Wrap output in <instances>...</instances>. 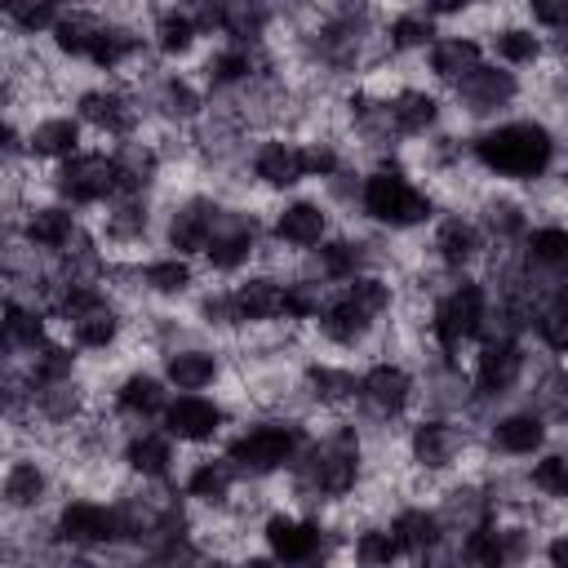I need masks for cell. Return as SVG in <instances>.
<instances>
[{"label": "cell", "instance_id": "6da1fadb", "mask_svg": "<svg viewBox=\"0 0 568 568\" xmlns=\"http://www.w3.org/2000/svg\"><path fill=\"white\" fill-rule=\"evenodd\" d=\"M564 133L546 115H501L493 124L470 129V164L488 182L537 186L559 169Z\"/></svg>", "mask_w": 568, "mask_h": 568}, {"label": "cell", "instance_id": "7a4b0ae2", "mask_svg": "<svg viewBox=\"0 0 568 568\" xmlns=\"http://www.w3.org/2000/svg\"><path fill=\"white\" fill-rule=\"evenodd\" d=\"M399 306V284L386 271H364L346 284L328 288L324 311L315 315L311 333L333 351H368L386 320Z\"/></svg>", "mask_w": 568, "mask_h": 568}, {"label": "cell", "instance_id": "3957f363", "mask_svg": "<svg viewBox=\"0 0 568 568\" xmlns=\"http://www.w3.org/2000/svg\"><path fill=\"white\" fill-rule=\"evenodd\" d=\"M439 217V200L408 164H368L359 191V222L386 235H413Z\"/></svg>", "mask_w": 568, "mask_h": 568}, {"label": "cell", "instance_id": "277c9868", "mask_svg": "<svg viewBox=\"0 0 568 568\" xmlns=\"http://www.w3.org/2000/svg\"><path fill=\"white\" fill-rule=\"evenodd\" d=\"M488 315H493L488 280L479 271L448 275L426 306V351L457 359L466 346H475L488 333Z\"/></svg>", "mask_w": 568, "mask_h": 568}, {"label": "cell", "instance_id": "5b68a950", "mask_svg": "<svg viewBox=\"0 0 568 568\" xmlns=\"http://www.w3.org/2000/svg\"><path fill=\"white\" fill-rule=\"evenodd\" d=\"M306 439H311L306 417H297V413H257L253 422H240L222 439V453L240 466L244 479L271 484V479L288 475V466L297 462Z\"/></svg>", "mask_w": 568, "mask_h": 568}, {"label": "cell", "instance_id": "8992f818", "mask_svg": "<svg viewBox=\"0 0 568 568\" xmlns=\"http://www.w3.org/2000/svg\"><path fill=\"white\" fill-rule=\"evenodd\" d=\"M422 399V368H413L399 355H373L359 368V399L351 417L368 430H395Z\"/></svg>", "mask_w": 568, "mask_h": 568}, {"label": "cell", "instance_id": "52a82bcc", "mask_svg": "<svg viewBox=\"0 0 568 568\" xmlns=\"http://www.w3.org/2000/svg\"><path fill=\"white\" fill-rule=\"evenodd\" d=\"M266 555L275 564H311V559H328L333 546L346 537L342 528H333L328 515H315V510H288V506H271L262 515V528H257Z\"/></svg>", "mask_w": 568, "mask_h": 568}, {"label": "cell", "instance_id": "ba28073f", "mask_svg": "<svg viewBox=\"0 0 568 568\" xmlns=\"http://www.w3.org/2000/svg\"><path fill=\"white\" fill-rule=\"evenodd\" d=\"M226 204L231 200H222L213 186H186L169 195V204L160 209V244L182 257H204Z\"/></svg>", "mask_w": 568, "mask_h": 568}, {"label": "cell", "instance_id": "9c48e42d", "mask_svg": "<svg viewBox=\"0 0 568 568\" xmlns=\"http://www.w3.org/2000/svg\"><path fill=\"white\" fill-rule=\"evenodd\" d=\"M524 80H519V71H510V67H501V62H479L462 84H453L448 93H453V111L462 115V124H470V129H479V124H493V120H501L519 98H524Z\"/></svg>", "mask_w": 568, "mask_h": 568}, {"label": "cell", "instance_id": "30bf717a", "mask_svg": "<svg viewBox=\"0 0 568 568\" xmlns=\"http://www.w3.org/2000/svg\"><path fill=\"white\" fill-rule=\"evenodd\" d=\"M262 244H266V217L248 204H226V213H222V222H217L200 262L213 275H244L257 262Z\"/></svg>", "mask_w": 568, "mask_h": 568}, {"label": "cell", "instance_id": "8fae6325", "mask_svg": "<svg viewBox=\"0 0 568 568\" xmlns=\"http://www.w3.org/2000/svg\"><path fill=\"white\" fill-rule=\"evenodd\" d=\"M53 532L71 555H98V550H115L120 546V524H115V506L98 501V497H62L53 506Z\"/></svg>", "mask_w": 568, "mask_h": 568}, {"label": "cell", "instance_id": "7c38bea8", "mask_svg": "<svg viewBox=\"0 0 568 568\" xmlns=\"http://www.w3.org/2000/svg\"><path fill=\"white\" fill-rule=\"evenodd\" d=\"M49 195L71 204V209H102L106 200H115V164L111 151H75L67 160L53 164L49 173Z\"/></svg>", "mask_w": 568, "mask_h": 568}, {"label": "cell", "instance_id": "4fadbf2b", "mask_svg": "<svg viewBox=\"0 0 568 568\" xmlns=\"http://www.w3.org/2000/svg\"><path fill=\"white\" fill-rule=\"evenodd\" d=\"M488 235L479 226V217L470 209H444L435 222H430V235H426V257L448 271V275H462V271H479L484 257H488Z\"/></svg>", "mask_w": 568, "mask_h": 568}, {"label": "cell", "instance_id": "5bb4252c", "mask_svg": "<svg viewBox=\"0 0 568 568\" xmlns=\"http://www.w3.org/2000/svg\"><path fill=\"white\" fill-rule=\"evenodd\" d=\"M550 422L541 408L532 404H510V408H493L479 426V439H484V453L488 457H506V462H524L532 453H541L550 444Z\"/></svg>", "mask_w": 568, "mask_h": 568}, {"label": "cell", "instance_id": "9a60e30c", "mask_svg": "<svg viewBox=\"0 0 568 568\" xmlns=\"http://www.w3.org/2000/svg\"><path fill=\"white\" fill-rule=\"evenodd\" d=\"M75 115L84 120V129H93L102 138H133L151 124L142 98L129 84H84V89H75Z\"/></svg>", "mask_w": 568, "mask_h": 568}, {"label": "cell", "instance_id": "2e32d148", "mask_svg": "<svg viewBox=\"0 0 568 568\" xmlns=\"http://www.w3.org/2000/svg\"><path fill=\"white\" fill-rule=\"evenodd\" d=\"M333 235V204L324 195H288L266 213V240L284 253H311Z\"/></svg>", "mask_w": 568, "mask_h": 568}, {"label": "cell", "instance_id": "e0dca14e", "mask_svg": "<svg viewBox=\"0 0 568 568\" xmlns=\"http://www.w3.org/2000/svg\"><path fill=\"white\" fill-rule=\"evenodd\" d=\"M160 426L186 444V448H209L217 439H226L231 426V404L222 395H204V390H178L169 399V408L160 413Z\"/></svg>", "mask_w": 568, "mask_h": 568}, {"label": "cell", "instance_id": "ac0fdd59", "mask_svg": "<svg viewBox=\"0 0 568 568\" xmlns=\"http://www.w3.org/2000/svg\"><path fill=\"white\" fill-rule=\"evenodd\" d=\"M9 231H18V240L31 253L58 257V253H67L80 240L84 222H80V209L62 204V200H31L18 217H9Z\"/></svg>", "mask_w": 568, "mask_h": 568}, {"label": "cell", "instance_id": "d6986e66", "mask_svg": "<svg viewBox=\"0 0 568 568\" xmlns=\"http://www.w3.org/2000/svg\"><path fill=\"white\" fill-rule=\"evenodd\" d=\"M209 89L200 84V75H186V71H160L151 80V89L142 93V106H146V120L151 124H178V129H195L209 111Z\"/></svg>", "mask_w": 568, "mask_h": 568}, {"label": "cell", "instance_id": "ffe728a7", "mask_svg": "<svg viewBox=\"0 0 568 568\" xmlns=\"http://www.w3.org/2000/svg\"><path fill=\"white\" fill-rule=\"evenodd\" d=\"M248 173L257 182V191H271V195H288L297 191L306 178V155H302V142L293 133H266L253 142L248 151Z\"/></svg>", "mask_w": 568, "mask_h": 568}, {"label": "cell", "instance_id": "44dd1931", "mask_svg": "<svg viewBox=\"0 0 568 568\" xmlns=\"http://www.w3.org/2000/svg\"><path fill=\"white\" fill-rule=\"evenodd\" d=\"M470 213L479 217V226H484L493 248H515L532 226V200L519 186H506V182L484 186L479 200L470 204Z\"/></svg>", "mask_w": 568, "mask_h": 568}, {"label": "cell", "instance_id": "7402d4cb", "mask_svg": "<svg viewBox=\"0 0 568 568\" xmlns=\"http://www.w3.org/2000/svg\"><path fill=\"white\" fill-rule=\"evenodd\" d=\"M173 386L164 382V373L155 368H142V364H129L120 377H111V413L124 422V426H146V422H160V413L169 408V395Z\"/></svg>", "mask_w": 568, "mask_h": 568}, {"label": "cell", "instance_id": "603a6c76", "mask_svg": "<svg viewBox=\"0 0 568 568\" xmlns=\"http://www.w3.org/2000/svg\"><path fill=\"white\" fill-rule=\"evenodd\" d=\"M120 466L133 479H155V484H173L178 470V439L164 426H124L120 439Z\"/></svg>", "mask_w": 568, "mask_h": 568}, {"label": "cell", "instance_id": "cb8c5ba5", "mask_svg": "<svg viewBox=\"0 0 568 568\" xmlns=\"http://www.w3.org/2000/svg\"><path fill=\"white\" fill-rule=\"evenodd\" d=\"M53 484H58V475L49 470V462H44L36 448H27V453H9L4 484H0L4 515H40V510H49Z\"/></svg>", "mask_w": 568, "mask_h": 568}, {"label": "cell", "instance_id": "d4e9b609", "mask_svg": "<svg viewBox=\"0 0 568 568\" xmlns=\"http://www.w3.org/2000/svg\"><path fill=\"white\" fill-rule=\"evenodd\" d=\"M444 111H448L444 98L435 89H426V84H395L386 93V124H390L399 146L430 138L444 124Z\"/></svg>", "mask_w": 568, "mask_h": 568}, {"label": "cell", "instance_id": "484cf974", "mask_svg": "<svg viewBox=\"0 0 568 568\" xmlns=\"http://www.w3.org/2000/svg\"><path fill=\"white\" fill-rule=\"evenodd\" d=\"M98 235L106 248H138L151 235H160V204L155 195H115L102 204Z\"/></svg>", "mask_w": 568, "mask_h": 568}, {"label": "cell", "instance_id": "4316f807", "mask_svg": "<svg viewBox=\"0 0 568 568\" xmlns=\"http://www.w3.org/2000/svg\"><path fill=\"white\" fill-rule=\"evenodd\" d=\"M160 373L173 390H213L226 377V355L204 337H191L160 351Z\"/></svg>", "mask_w": 568, "mask_h": 568}, {"label": "cell", "instance_id": "83f0119b", "mask_svg": "<svg viewBox=\"0 0 568 568\" xmlns=\"http://www.w3.org/2000/svg\"><path fill=\"white\" fill-rule=\"evenodd\" d=\"M297 377H302V390H306L311 413L342 417L359 399V373L351 364H337V359H302Z\"/></svg>", "mask_w": 568, "mask_h": 568}, {"label": "cell", "instance_id": "f1b7e54d", "mask_svg": "<svg viewBox=\"0 0 568 568\" xmlns=\"http://www.w3.org/2000/svg\"><path fill=\"white\" fill-rule=\"evenodd\" d=\"M386 524H390V532L399 537L404 559H435V555H444L448 541H453V532H448V524H444V515H439L435 501H399V506L386 515Z\"/></svg>", "mask_w": 568, "mask_h": 568}, {"label": "cell", "instance_id": "f546056e", "mask_svg": "<svg viewBox=\"0 0 568 568\" xmlns=\"http://www.w3.org/2000/svg\"><path fill=\"white\" fill-rule=\"evenodd\" d=\"M519 257L528 280L537 284V293H546L550 280L568 275V222L550 217V222H532L528 235L519 240Z\"/></svg>", "mask_w": 568, "mask_h": 568}, {"label": "cell", "instance_id": "4dcf8cb0", "mask_svg": "<svg viewBox=\"0 0 568 568\" xmlns=\"http://www.w3.org/2000/svg\"><path fill=\"white\" fill-rule=\"evenodd\" d=\"M240 484H244V475L226 453H204L182 475V493L195 501V510H222L240 493Z\"/></svg>", "mask_w": 568, "mask_h": 568}, {"label": "cell", "instance_id": "1f68e13d", "mask_svg": "<svg viewBox=\"0 0 568 568\" xmlns=\"http://www.w3.org/2000/svg\"><path fill=\"white\" fill-rule=\"evenodd\" d=\"M49 306L27 297V293H4V320H0V337H4V359H27L44 337H49Z\"/></svg>", "mask_w": 568, "mask_h": 568}, {"label": "cell", "instance_id": "d6a6232c", "mask_svg": "<svg viewBox=\"0 0 568 568\" xmlns=\"http://www.w3.org/2000/svg\"><path fill=\"white\" fill-rule=\"evenodd\" d=\"M129 324H133V311L120 302V297H106L102 306L84 311L80 320H71L62 333L84 351V355H111L120 351V342L129 337Z\"/></svg>", "mask_w": 568, "mask_h": 568}, {"label": "cell", "instance_id": "836d02e7", "mask_svg": "<svg viewBox=\"0 0 568 568\" xmlns=\"http://www.w3.org/2000/svg\"><path fill=\"white\" fill-rule=\"evenodd\" d=\"M484 36H488L484 44H488L493 62H501L510 71H537L546 62V53H550L546 36H537V27L528 18H506V22L497 18Z\"/></svg>", "mask_w": 568, "mask_h": 568}, {"label": "cell", "instance_id": "e575fe53", "mask_svg": "<svg viewBox=\"0 0 568 568\" xmlns=\"http://www.w3.org/2000/svg\"><path fill=\"white\" fill-rule=\"evenodd\" d=\"M235 311L244 328H271L284 324V275L275 271H244L235 284Z\"/></svg>", "mask_w": 568, "mask_h": 568}, {"label": "cell", "instance_id": "d590c367", "mask_svg": "<svg viewBox=\"0 0 568 568\" xmlns=\"http://www.w3.org/2000/svg\"><path fill=\"white\" fill-rule=\"evenodd\" d=\"M426 58V75L435 80V84H444V89H453V84H462L484 58H488V44L479 40V36H470V31H439V40L422 53Z\"/></svg>", "mask_w": 568, "mask_h": 568}, {"label": "cell", "instance_id": "8d00e7d4", "mask_svg": "<svg viewBox=\"0 0 568 568\" xmlns=\"http://www.w3.org/2000/svg\"><path fill=\"white\" fill-rule=\"evenodd\" d=\"M146 36H151V53H155L160 62H182V58H191V53L200 49V40H204L195 13L182 9V4H160V9L151 13V22H146Z\"/></svg>", "mask_w": 568, "mask_h": 568}, {"label": "cell", "instance_id": "74e56055", "mask_svg": "<svg viewBox=\"0 0 568 568\" xmlns=\"http://www.w3.org/2000/svg\"><path fill=\"white\" fill-rule=\"evenodd\" d=\"M84 142V120L71 111H49V115H36L27 124V155L36 164H58L67 155H75Z\"/></svg>", "mask_w": 568, "mask_h": 568}, {"label": "cell", "instance_id": "f35d334b", "mask_svg": "<svg viewBox=\"0 0 568 568\" xmlns=\"http://www.w3.org/2000/svg\"><path fill=\"white\" fill-rule=\"evenodd\" d=\"M138 280H142V293L151 302H186L195 297V257H182V253H155L146 262H138Z\"/></svg>", "mask_w": 568, "mask_h": 568}, {"label": "cell", "instance_id": "ab89813d", "mask_svg": "<svg viewBox=\"0 0 568 568\" xmlns=\"http://www.w3.org/2000/svg\"><path fill=\"white\" fill-rule=\"evenodd\" d=\"M151 49V36L138 27V22H120L111 18L106 31L98 36L93 53H89V67L102 71V75H124L133 67H142V53Z\"/></svg>", "mask_w": 568, "mask_h": 568}, {"label": "cell", "instance_id": "60d3db41", "mask_svg": "<svg viewBox=\"0 0 568 568\" xmlns=\"http://www.w3.org/2000/svg\"><path fill=\"white\" fill-rule=\"evenodd\" d=\"M106 22H111V18H106L102 9H89V4L62 9L58 27L49 31V49H53L62 62H89V53H93L98 36L106 31Z\"/></svg>", "mask_w": 568, "mask_h": 568}, {"label": "cell", "instance_id": "b9f144b4", "mask_svg": "<svg viewBox=\"0 0 568 568\" xmlns=\"http://www.w3.org/2000/svg\"><path fill=\"white\" fill-rule=\"evenodd\" d=\"M217 18H222V40L231 44H266L271 27L280 22L275 0H217Z\"/></svg>", "mask_w": 568, "mask_h": 568}, {"label": "cell", "instance_id": "7bdbcfd3", "mask_svg": "<svg viewBox=\"0 0 568 568\" xmlns=\"http://www.w3.org/2000/svg\"><path fill=\"white\" fill-rule=\"evenodd\" d=\"M435 40H439V22H435L426 9H417V4H408V9H399V13H390V18L382 22V44H386V58L426 53Z\"/></svg>", "mask_w": 568, "mask_h": 568}, {"label": "cell", "instance_id": "ee69618b", "mask_svg": "<svg viewBox=\"0 0 568 568\" xmlns=\"http://www.w3.org/2000/svg\"><path fill=\"white\" fill-rule=\"evenodd\" d=\"M22 373L31 377V386H44V382H62V377H75L80 373V346L71 337H44L27 359H18Z\"/></svg>", "mask_w": 568, "mask_h": 568}, {"label": "cell", "instance_id": "f6af8a7d", "mask_svg": "<svg viewBox=\"0 0 568 568\" xmlns=\"http://www.w3.org/2000/svg\"><path fill=\"white\" fill-rule=\"evenodd\" d=\"M191 320L209 333V337H240L244 333V324H240V311H235V293L231 288H195V297H191Z\"/></svg>", "mask_w": 568, "mask_h": 568}, {"label": "cell", "instance_id": "bcb514c9", "mask_svg": "<svg viewBox=\"0 0 568 568\" xmlns=\"http://www.w3.org/2000/svg\"><path fill=\"white\" fill-rule=\"evenodd\" d=\"M346 555H351L355 564L382 568V564L404 559V546H399V537L390 532L386 519H364V524L351 528V537H346Z\"/></svg>", "mask_w": 568, "mask_h": 568}, {"label": "cell", "instance_id": "7dc6e473", "mask_svg": "<svg viewBox=\"0 0 568 568\" xmlns=\"http://www.w3.org/2000/svg\"><path fill=\"white\" fill-rule=\"evenodd\" d=\"M524 484L550 501V506H568V448H541L532 453V462L524 466Z\"/></svg>", "mask_w": 568, "mask_h": 568}, {"label": "cell", "instance_id": "c3c4849f", "mask_svg": "<svg viewBox=\"0 0 568 568\" xmlns=\"http://www.w3.org/2000/svg\"><path fill=\"white\" fill-rule=\"evenodd\" d=\"M528 404L541 408L550 426H568V359H555L532 377Z\"/></svg>", "mask_w": 568, "mask_h": 568}, {"label": "cell", "instance_id": "681fc988", "mask_svg": "<svg viewBox=\"0 0 568 568\" xmlns=\"http://www.w3.org/2000/svg\"><path fill=\"white\" fill-rule=\"evenodd\" d=\"M0 9L9 22V36H22V40L49 36L62 18V4H53V0H0Z\"/></svg>", "mask_w": 568, "mask_h": 568}, {"label": "cell", "instance_id": "f907efd6", "mask_svg": "<svg viewBox=\"0 0 568 568\" xmlns=\"http://www.w3.org/2000/svg\"><path fill=\"white\" fill-rule=\"evenodd\" d=\"M519 13L537 31H559L568 22V0H519Z\"/></svg>", "mask_w": 568, "mask_h": 568}, {"label": "cell", "instance_id": "816d5d0a", "mask_svg": "<svg viewBox=\"0 0 568 568\" xmlns=\"http://www.w3.org/2000/svg\"><path fill=\"white\" fill-rule=\"evenodd\" d=\"M475 4H479V0H417V9H426L435 22H444V18H466V13H475Z\"/></svg>", "mask_w": 568, "mask_h": 568}, {"label": "cell", "instance_id": "f5cc1de1", "mask_svg": "<svg viewBox=\"0 0 568 568\" xmlns=\"http://www.w3.org/2000/svg\"><path fill=\"white\" fill-rule=\"evenodd\" d=\"M541 559L555 568H568V532H546L541 537Z\"/></svg>", "mask_w": 568, "mask_h": 568}, {"label": "cell", "instance_id": "db71d44e", "mask_svg": "<svg viewBox=\"0 0 568 568\" xmlns=\"http://www.w3.org/2000/svg\"><path fill=\"white\" fill-rule=\"evenodd\" d=\"M550 53H555V62H559V67H568V22L550 36Z\"/></svg>", "mask_w": 568, "mask_h": 568}, {"label": "cell", "instance_id": "11a10c76", "mask_svg": "<svg viewBox=\"0 0 568 568\" xmlns=\"http://www.w3.org/2000/svg\"><path fill=\"white\" fill-rule=\"evenodd\" d=\"M559 111L568 115V67H559Z\"/></svg>", "mask_w": 568, "mask_h": 568}, {"label": "cell", "instance_id": "9f6ffc18", "mask_svg": "<svg viewBox=\"0 0 568 568\" xmlns=\"http://www.w3.org/2000/svg\"><path fill=\"white\" fill-rule=\"evenodd\" d=\"M169 4H182V9H204V4H217V0H169Z\"/></svg>", "mask_w": 568, "mask_h": 568}, {"label": "cell", "instance_id": "6f0895ef", "mask_svg": "<svg viewBox=\"0 0 568 568\" xmlns=\"http://www.w3.org/2000/svg\"><path fill=\"white\" fill-rule=\"evenodd\" d=\"M53 4H62V9H80V4H89V0H53Z\"/></svg>", "mask_w": 568, "mask_h": 568}]
</instances>
